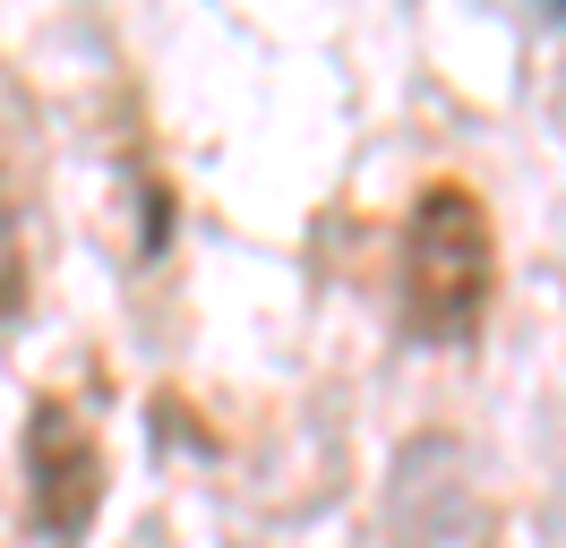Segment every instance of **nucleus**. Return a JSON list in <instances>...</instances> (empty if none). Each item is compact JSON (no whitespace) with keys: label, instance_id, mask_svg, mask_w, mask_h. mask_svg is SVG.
Listing matches in <instances>:
<instances>
[{"label":"nucleus","instance_id":"1","mask_svg":"<svg viewBox=\"0 0 566 548\" xmlns=\"http://www.w3.org/2000/svg\"><path fill=\"white\" fill-rule=\"evenodd\" d=\"M490 292H497V240L481 198L463 180L421 189L412 223H403V326L421 342H472Z\"/></svg>","mask_w":566,"mask_h":548},{"label":"nucleus","instance_id":"2","mask_svg":"<svg viewBox=\"0 0 566 548\" xmlns=\"http://www.w3.org/2000/svg\"><path fill=\"white\" fill-rule=\"evenodd\" d=\"M27 506H35L43 540H86V523L104 506V445L95 420L61 394L27 411Z\"/></svg>","mask_w":566,"mask_h":548},{"label":"nucleus","instance_id":"3","mask_svg":"<svg viewBox=\"0 0 566 548\" xmlns=\"http://www.w3.org/2000/svg\"><path fill=\"white\" fill-rule=\"evenodd\" d=\"M497 514L455 438H421L395 463V548H490Z\"/></svg>","mask_w":566,"mask_h":548},{"label":"nucleus","instance_id":"4","mask_svg":"<svg viewBox=\"0 0 566 548\" xmlns=\"http://www.w3.org/2000/svg\"><path fill=\"white\" fill-rule=\"evenodd\" d=\"M27 308V232H18V205H9V180H0V326Z\"/></svg>","mask_w":566,"mask_h":548}]
</instances>
